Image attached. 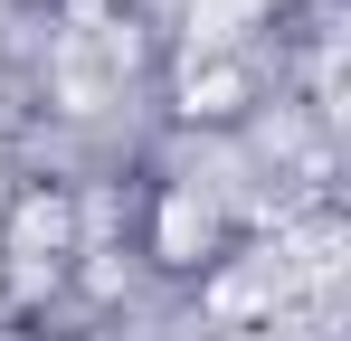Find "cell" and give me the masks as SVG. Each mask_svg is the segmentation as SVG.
Listing matches in <instances>:
<instances>
[{
    "label": "cell",
    "mask_w": 351,
    "mask_h": 341,
    "mask_svg": "<svg viewBox=\"0 0 351 341\" xmlns=\"http://www.w3.org/2000/svg\"><path fill=\"white\" fill-rule=\"evenodd\" d=\"M199 237H209V218L171 190V199L152 209V256H162V266H190V256H199Z\"/></svg>",
    "instance_id": "obj_2"
},
{
    "label": "cell",
    "mask_w": 351,
    "mask_h": 341,
    "mask_svg": "<svg viewBox=\"0 0 351 341\" xmlns=\"http://www.w3.org/2000/svg\"><path fill=\"white\" fill-rule=\"evenodd\" d=\"M209 303H219V323H237V313H256V284H247V275H228Z\"/></svg>",
    "instance_id": "obj_4"
},
{
    "label": "cell",
    "mask_w": 351,
    "mask_h": 341,
    "mask_svg": "<svg viewBox=\"0 0 351 341\" xmlns=\"http://www.w3.org/2000/svg\"><path fill=\"white\" fill-rule=\"evenodd\" d=\"M10 256H29V266H58L66 256V199L58 190H29L10 209Z\"/></svg>",
    "instance_id": "obj_1"
},
{
    "label": "cell",
    "mask_w": 351,
    "mask_h": 341,
    "mask_svg": "<svg viewBox=\"0 0 351 341\" xmlns=\"http://www.w3.org/2000/svg\"><path fill=\"white\" fill-rule=\"evenodd\" d=\"M180 95H190V114H237V95H247V76H237V66H209V76H190Z\"/></svg>",
    "instance_id": "obj_3"
}]
</instances>
